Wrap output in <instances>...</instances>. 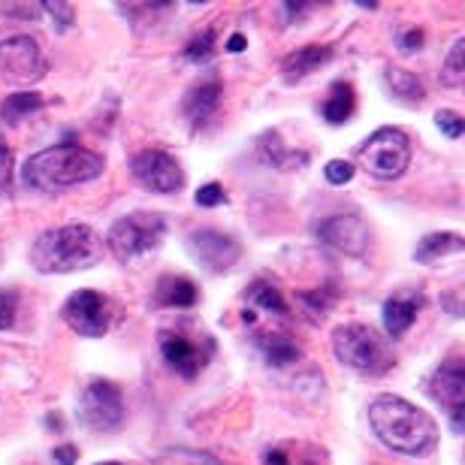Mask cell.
Wrapping results in <instances>:
<instances>
[{
  "label": "cell",
  "instance_id": "6da1fadb",
  "mask_svg": "<svg viewBox=\"0 0 465 465\" xmlns=\"http://www.w3.org/2000/svg\"><path fill=\"white\" fill-rule=\"evenodd\" d=\"M369 423L390 450L405 457H423L439 441V426L423 408L402 396H381L369 405Z\"/></svg>",
  "mask_w": 465,
  "mask_h": 465
},
{
  "label": "cell",
  "instance_id": "7a4b0ae2",
  "mask_svg": "<svg viewBox=\"0 0 465 465\" xmlns=\"http://www.w3.org/2000/svg\"><path fill=\"white\" fill-rule=\"evenodd\" d=\"M104 154L82 148L76 143H61L27 157V163L22 166V179L40 191H64L94 182L104 173Z\"/></svg>",
  "mask_w": 465,
  "mask_h": 465
},
{
  "label": "cell",
  "instance_id": "3957f363",
  "mask_svg": "<svg viewBox=\"0 0 465 465\" xmlns=\"http://www.w3.org/2000/svg\"><path fill=\"white\" fill-rule=\"evenodd\" d=\"M104 260V239L85 224H64L45 230L31 248V266L43 275L79 272Z\"/></svg>",
  "mask_w": 465,
  "mask_h": 465
},
{
  "label": "cell",
  "instance_id": "277c9868",
  "mask_svg": "<svg viewBox=\"0 0 465 465\" xmlns=\"http://www.w3.org/2000/svg\"><path fill=\"white\" fill-rule=\"evenodd\" d=\"M332 353L341 366L357 369L362 375H384L393 366V353H390L387 341L366 323H345V327L332 330Z\"/></svg>",
  "mask_w": 465,
  "mask_h": 465
},
{
  "label": "cell",
  "instance_id": "5b68a950",
  "mask_svg": "<svg viewBox=\"0 0 465 465\" xmlns=\"http://www.w3.org/2000/svg\"><path fill=\"white\" fill-rule=\"evenodd\" d=\"M408 161H411V143L399 127H381L360 148V166L381 182L399 179L408 170Z\"/></svg>",
  "mask_w": 465,
  "mask_h": 465
},
{
  "label": "cell",
  "instance_id": "8992f818",
  "mask_svg": "<svg viewBox=\"0 0 465 465\" xmlns=\"http://www.w3.org/2000/svg\"><path fill=\"white\" fill-rule=\"evenodd\" d=\"M163 218L148 215V212H136V215L118 218L106 232V248L113 251L118 260H136L145 254H154L163 239Z\"/></svg>",
  "mask_w": 465,
  "mask_h": 465
},
{
  "label": "cell",
  "instance_id": "52a82bcc",
  "mask_svg": "<svg viewBox=\"0 0 465 465\" xmlns=\"http://www.w3.org/2000/svg\"><path fill=\"white\" fill-rule=\"evenodd\" d=\"M79 417L94 432H115L124 423V399L113 381H91L79 396Z\"/></svg>",
  "mask_w": 465,
  "mask_h": 465
},
{
  "label": "cell",
  "instance_id": "ba28073f",
  "mask_svg": "<svg viewBox=\"0 0 465 465\" xmlns=\"http://www.w3.org/2000/svg\"><path fill=\"white\" fill-rule=\"evenodd\" d=\"M130 170H134L143 188L154 193H175V191H182V184H184V173L179 161H175L173 154L161 152V148H145V152L134 154Z\"/></svg>",
  "mask_w": 465,
  "mask_h": 465
},
{
  "label": "cell",
  "instance_id": "9c48e42d",
  "mask_svg": "<svg viewBox=\"0 0 465 465\" xmlns=\"http://www.w3.org/2000/svg\"><path fill=\"white\" fill-rule=\"evenodd\" d=\"M0 76L9 82H36L45 76V58L31 36L0 43Z\"/></svg>",
  "mask_w": 465,
  "mask_h": 465
},
{
  "label": "cell",
  "instance_id": "30bf717a",
  "mask_svg": "<svg viewBox=\"0 0 465 465\" xmlns=\"http://www.w3.org/2000/svg\"><path fill=\"white\" fill-rule=\"evenodd\" d=\"M64 321L70 323V330H76L79 336L100 339L109 332V305L106 296L97 291H76L64 305Z\"/></svg>",
  "mask_w": 465,
  "mask_h": 465
},
{
  "label": "cell",
  "instance_id": "8fae6325",
  "mask_svg": "<svg viewBox=\"0 0 465 465\" xmlns=\"http://www.w3.org/2000/svg\"><path fill=\"white\" fill-rule=\"evenodd\" d=\"M188 251L203 269L209 272H227L239 260V242L215 230H193L188 236Z\"/></svg>",
  "mask_w": 465,
  "mask_h": 465
},
{
  "label": "cell",
  "instance_id": "7c38bea8",
  "mask_svg": "<svg viewBox=\"0 0 465 465\" xmlns=\"http://www.w3.org/2000/svg\"><path fill=\"white\" fill-rule=\"evenodd\" d=\"M430 393L450 411L453 430H462V408H465V366L462 360H450L435 371L430 381Z\"/></svg>",
  "mask_w": 465,
  "mask_h": 465
},
{
  "label": "cell",
  "instance_id": "4fadbf2b",
  "mask_svg": "<svg viewBox=\"0 0 465 465\" xmlns=\"http://www.w3.org/2000/svg\"><path fill=\"white\" fill-rule=\"evenodd\" d=\"M318 239L341 254L360 257L369 248V227L357 215H332L318 224Z\"/></svg>",
  "mask_w": 465,
  "mask_h": 465
},
{
  "label": "cell",
  "instance_id": "5bb4252c",
  "mask_svg": "<svg viewBox=\"0 0 465 465\" xmlns=\"http://www.w3.org/2000/svg\"><path fill=\"white\" fill-rule=\"evenodd\" d=\"M161 353L166 366L179 371L182 378H197L209 362V348H200L182 332H161Z\"/></svg>",
  "mask_w": 465,
  "mask_h": 465
},
{
  "label": "cell",
  "instance_id": "9a60e30c",
  "mask_svg": "<svg viewBox=\"0 0 465 465\" xmlns=\"http://www.w3.org/2000/svg\"><path fill=\"white\" fill-rule=\"evenodd\" d=\"M218 104H221V82L212 79V82H203L197 88H191L182 109H184V118L191 121V127L200 130L212 115H215Z\"/></svg>",
  "mask_w": 465,
  "mask_h": 465
},
{
  "label": "cell",
  "instance_id": "2e32d148",
  "mask_svg": "<svg viewBox=\"0 0 465 465\" xmlns=\"http://www.w3.org/2000/svg\"><path fill=\"white\" fill-rule=\"evenodd\" d=\"M462 251H465V239L457 236V232H432V236L417 242L414 260L423 266H432V263H441V260L460 257Z\"/></svg>",
  "mask_w": 465,
  "mask_h": 465
},
{
  "label": "cell",
  "instance_id": "e0dca14e",
  "mask_svg": "<svg viewBox=\"0 0 465 465\" xmlns=\"http://www.w3.org/2000/svg\"><path fill=\"white\" fill-rule=\"evenodd\" d=\"M330 58H332V45H305V49L287 54L282 73L287 82H300L305 76H312L314 70H321L323 64H330Z\"/></svg>",
  "mask_w": 465,
  "mask_h": 465
},
{
  "label": "cell",
  "instance_id": "ac0fdd59",
  "mask_svg": "<svg viewBox=\"0 0 465 465\" xmlns=\"http://www.w3.org/2000/svg\"><path fill=\"white\" fill-rule=\"evenodd\" d=\"M154 296L166 309H191V305L200 300V291H197V284L182 275H163Z\"/></svg>",
  "mask_w": 465,
  "mask_h": 465
},
{
  "label": "cell",
  "instance_id": "d6986e66",
  "mask_svg": "<svg viewBox=\"0 0 465 465\" xmlns=\"http://www.w3.org/2000/svg\"><path fill=\"white\" fill-rule=\"evenodd\" d=\"M417 309H420V300H402V296H390L384 302V323H387V332L393 339L405 336L408 327L414 323L417 318Z\"/></svg>",
  "mask_w": 465,
  "mask_h": 465
},
{
  "label": "cell",
  "instance_id": "ffe728a7",
  "mask_svg": "<svg viewBox=\"0 0 465 465\" xmlns=\"http://www.w3.org/2000/svg\"><path fill=\"white\" fill-rule=\"evenodd\" d=\"M353 106H357V97H353V88L348 82H336L330 91V97L323 100L321 113L330 124H345V121L353 115Z\"/></svg>",
  "mask_w": 465,
  "mask_h": 465
},
{
  "label": "cell",
  "instance_id": "44dd1931",
  "mask_svg": "<svg viewBox=\"0 0 465 465\" xmlns=\"http://www.w3.org/2000/svg\"><path fill=\"white\" fill-rule=\"evenodd\" d=\"M260 154H263L266 163L282 166V170H293V166H302L305 161H309L302 152H291V148H284L282 136H278L275 130H269V134L260 139Z\"/></svg>",
  "mask_w": 465,
  "mask_h": 465
},
{
  "label": "cell",
  "instance_id": "7402d4cb",
  "mask_svg": "<svg viewBox=\"0 0 465 465\" xmlns=\"http://www.w3.org/2000/svg\"><path fill=\"white\" fill-rule=\"evenodd\" d=\"M387 88H390V94L396 100H402V104H420L426 97L420 76H414V73H408V70H399V67L387 70Z\"/></svg>",
  "mask_w": 465,
  "mask_h": 465
},
{
  "label": "cell",
  "instance_id": "603a6c76",
  "mask_svg": "<svg viewBox=\"0 0 465 465\" xmlns=\"http://www.w3.org/2000/svg\"><path fill=\"white\" fill-rule=\"evenodd\" d=\"M260 348H263V357H266L269 366H278V369H284V366H291V362L300 360V348H296V341L282 336V332L263 336L260 339Z\"/></svg>",
  "mask_w": 465,
  "mask_h": 465
},
{
  "label": "cell",
  "instance_id": "cb8c5ba5",
  "mask_svg": "<svg viewBox=\"0 0 465 465\" xmlns=\"http://www.w3.org/2000/svg\"><path fill=\"white\" fill-rule=\"evenodd\" d=\"M40 109H43V97L36 94V91H18V94H9L4 100L0 115H4L6 124H18V121H25L27 115H36Z\"/></svg>",
  "mask_w": 465,
  "mask_h": 465
},
{
  "label": "cell",
  "instance_id": "d4e9b609",
  "mask_svg": "<svg viewBox=\"0 0 465 465\" xmlns=\"http://www.w3.org/2000/svg\"><path fill=\"white\" fill-rule=\"evenodd\" d=\"M248 300L257 305V309H263V312H272L278 314V318H287V302H284V296L275 291L269 282H254L248 287Z\"/></svg>",
  "mask_w": 465,
  "mask_h": 465
},
{
  "label": "cell",
  "instance_id": "484cf974",
  "mask_svg": "<svg viewBox=\"0 0 465 465\" xmlns=\"http://www.w3.org/2000/svg\"><path fill=\"white\" fill-rule=\"evenodd\" d=\"M212 49H215V34L212 31H203L197 34L193 40L188 43V49H184V58L200 64V61H209L212 58Z\"/></svg>",
  "mask_w": 465,
  "mask_h": 465
},
{
  "label": "cell",
  "instance_id": "4316f807",
  "mask_svg": "<svg viewBox=\"0 0 465 465\" xmlns=\"http://www.w3.org/2000/svg\"><path fill=\"white\" fill-rule=\"evenodd\" d=\"M465 73V40L460 36L457 43H453V49L448 54V64H444V76H448L450 85H457V82L462 79Z\"/></svg>",
  "mask_w": 465,
  "mask_h": 465
},
{
  "label": "cell",
  "instance_id": "83f0119b",
  "mask_svg": "<svg viewBox=\"0 0 465 465\" xmlns=\"http://www.w3.org/2000/svg\"><path fill=\"white\" fill-rule=\"evenodd\" d=\"M224 197H227L224 188H221L218 182H212V184H203L193 200H197V206H203V209H215L218 203H224Z\"/></svg>",
  "mask_w": 465,
  "mask_h": 465
},
{
  "label": "cell",
  "instance_id": "f1b7e54d",
  "mask_svg": "<svg viewBox=\"0 0 465 465\" xmlns=\"http://www.w3.org/2000/svg\"><path fill=\"white\" fill-rule=\"evenodd\" d=\"M45 13H49L52 18H58V31H67V27L73 25V18H76V13H73V4H52V0H45V4H40Z\"/></svg>",
  "mask_w": 465,
  "mask_h": 465
},
{
  "label": "cell",
  "instance_id": "f546056e",
  "mask_svg": "<svg viewBox=\"0 0 465 465\" xmlns=\"http://www.w3.org/2000/svg\"><path fill=\"white\" fill-rule=\"evenodd\" d=\"M323 175H327L330 184H348L353 179V163H348V161H330L327 170H323Z\"/></svg>",
  "mask_w": 465,
  "mask_h": 465
},
{
  "label": "cell",
  "instance_id": "4dcf8cb0",
  "mask_svg": "<svg viewBox=\"0 0 465 465\" xmlns=\"http://www.w3.org/2000/svg\"><path fill=\"white\" fill-rule=\"evenodd\" d=\"M435 124H439L441 134L450 136V139H460L462 130H465V121L457 113H439V115H435Z\"/></svg>",
  "mask_w": 465,
  "mask_h": 465
},
{
  "label": "cell",
  "instance_id": "1f68e13d",
  "mask_svg": "<svg viewBox=\"0 0 465 465\" xmlns=\"http://www.w3.org/2000/svg\"><path fill=\"white\" fill-rule=\"evenodd\" d=\"M15 321V293L0 291V330L13 327Z\"/></svg>",
  "mask_w": 465,
  "mask_h": 465
},
{
  "label": "cell",
  "instance_id": "d6a6232c",
  "mask_svg": "<svg viewBox=\"0 0 465 465\" xmlns=\"http://www.w3.org/2000/svg\"><path fill=\"white\" fill-rule=\"evenodd\" d=\"M399 49H405V52H414V49H420L423 45V31H405V34H399Z\"/></svg>",
  "mask_w": 465,
  "mask_h": 465
},
{
  "label": "cell",
  "instance_id": "836d02e7",
  "mask_svg": "<svg viewBox=\"0 0 465 465\" xmlns=\"http://www.w3.org/2000/svg\"><path fill=\"white\" fill-rule=\"evenodd\" d=\"M79 460V450L73 448V444H61V448H54V462L58 465H73Z\"/></svg>",
  "mask_w": 465,
  "mask_h": 465
},
{
  "label": "cell",
  "instance_id": "e575fe53",
  "mask_svg": "<svg viewBox=\"0 0 465 465\" xmlns=\"http://www.w3.org/2000/svg\"><path fill=\"white\" fill-rule=\"evenodd\" d=\"M245 36H242V34H236V36H230V43H227V52H242V49H245Z\"/></svg>",
  "mask_w": 465,
  "mask_h": 465
},
{
  "label": "cell",
  "instance_id": "d590c367",
  "mask_svg": "<svg viewBox=\"0 0 465 465\" xmlns=\"http://www.w3.org/2000/svg\"><path fill=\"white\" fill-rule=\"evenodd\" d=\"M0 166H9V148L4 136H0Z\"/></svg>",
  "mask_w": 465,
  "mask_h": 465
},
{
  "label": "cell",
  "instance_id": "8d00e7d4",
  "mask_svg": "<svg viewBox=\"0 0 465 465\" xmlns=\"http://www.w3.org/2000/svg\"><path fill=\"white\" fill-rule=\"evenodd\" d=\"M97 465H121V462H97Z\"/></svg>",
  "mask_w": 465,
  "mask_h": 465
}]
</instances>
